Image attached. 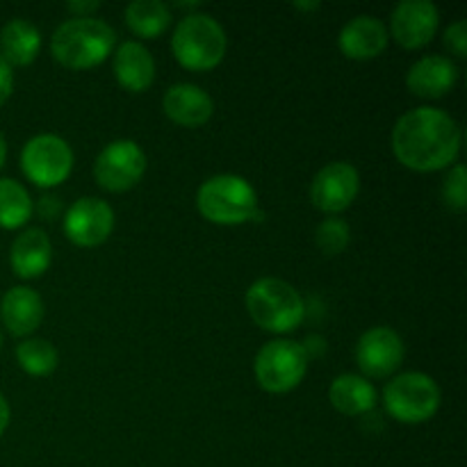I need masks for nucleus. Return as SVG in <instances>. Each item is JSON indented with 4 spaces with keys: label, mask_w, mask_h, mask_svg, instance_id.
<instances>
[{
    "label": "nucleus",
    "mask_w": 467,
    "mask_h": 467,
    "mask_svg": "<svg viewBox=\"0 0 467 467\" xmlns=\"http://www.w3.org/2000/svg\"><path fill=\"white\" fill-rule=\"evenodd\" d=\"M461 128L445 109L415 108L392 128L395 158L413 171H438L459 158Z\"/></svg>",
    "instance_id": "obj_1"
},
{
    "label": "nucleus",
    "mask_w": 467,
    "mask_h": 467,
    "mask_svg": "<svg viewBox=\"0 0 467 467\" xmlns=\"http://www.w3.org/2000/svg\"><path fill=\"white\" fill-rule=\"evenodd\" d=\"M117 32L100 18H68L50 39L53 57L67 68H91L112 55Z\"/></svg>",
    "instance_id": "obj_2"
},
{
    "label": "nucleus",
    "mask_w": 467,
    "mask_h": 467,
    "mask_svg": "<svg viewBox=\"0 0 467 467\" xmlns=\"http://www.w3.org/2000/svg\"><path fill=\"white\" fill-rule=\"evenodd\" d=\"M226 32L210 14H187L178 21L171 36L173 57L192 71L214 68L226 55Z\"/></svg>",
    "instance_id": "obj_3"
},
{
    "label": "nucleus",
    "mask_w": 467,
    "mask_h": 467,
    "mask_svg": "<svg viewBox=\"0 0 467 467\" xmlns=\"http://www.w3.org/2000/svg\"><path fill=\"white\" fill-rule=\"evenodd\" d=\"M246 310L269 333H292L304 322L306 306L299 292L281 278H260L246 290Z\"/></svg>",
    "instance_id": "obj_4"
},
{
    "label": "nucleus",
    "mask_w": 467,
    "mask_h": 467,
    "mask_svg": "<svg viewBox=\"0 0 467 467\" xmlns=\"http://www.w3.org/2000/svg\"><path fill=\"white\" fill-rule=\"evenodd\" d=\"M196 205L208 222L237 226L255 217L258 194L246 178L235 176V173H219L199 187Z\"/></svg>",
    "instance_id": "obj_5"
},
{
    "label": "nucleus",
    "mask_w": 467,
    "mask_h": 467,
    "mask_svg": "<svg viewBox=\"0 0 467 467\" xmlns=\"http://www.w3.org/2000/svg\"><path fill=\"white\" fill-rule=\"evenodd\" d=\"M386 410L401 424H422L441 409V388L429 374H397L383 390Z\"/></svg>",
    "instance_id": "obj_6"
},
{
    "label": "nucleus",
    "mask_w": 467,
    "mask_h": 467,
    "mask_svg": "<svg viewBox=\"0 0 467 467\" xmlns=\"http://www.w3.org/2000/svg\"><path fill=\"white\" fill-rule=\"evenodd\" d=\"M308 369V354L295 340H272L255 356V379L260 388L274 395L290 392L304 381Z\"/></svg>",
    "instance_id": "obj_7"
},
{
    "label": "nucleus",
    "mask_w": 467,
    "mask_h": 467,
    "mask_svg": "<svg viewBox=\"0 0 467 467\" xmlns=\"http://www.w3.org/2000/svg\"><path fill=\"white\" fill-rule=\"evenodd\" d=\"M21 169L35 185H59L67 181L73 169L71 146L57 135L32 137L21 150Z\"/></svg>",
    "instance_id": "obj_8"
},
{
    "label": "nucleus",
    "mask_w": 467,
    "mask_h": 467,
    "mask_svg": "<svg viewBox=\"0 0 467 467\" xmlns=\"http://www.w3.org/2000/svg\"><path fill=\"white\" fill-rule=\"evenodd\" d=\"M146 171V155L132 140H114L96 155L94 176L103 190L126 192L141 181Z\"/></svg>",
    "instance_id": "obj_9"
},
{
    "label": "nucleus",
    "mask_w": 467,
    "mask_h": 467,
    "mask_svg": "<svg viewBox=\"0 0 467 467\" xmlns=\"http://www.w3.org/2000/svg\"><path fill=\"white\" fill-rule=\"evenodd\" d=\"M404 340L390 327L368 328L356 345V363L365 377L386 379L404 363Z\"/></svg>",
    "instance_id": "obj_10"
},
{
    "label": "nucleus",
    "mask_w": 467,
    "mask_h": 467,
    "mask_svg": "<svg viewBox=\"0 0 467 467\" xmlns=\"http://www.w3.org/2000/svg\"><path fill=\"white\" fill-rule=\"evenodd\" d=\"M358 190V169L349 162H331L315 173L313 185H310V201L322 213L336 214L354 203Z\"/></svg>",
    "instance_id": "obj_11"
},
{
    "label": "nucleus",
    "mask_w": 467,
    "mask_h": 467,
    "mask_svg": "<svg viewBox=\"0 0 467 467\" xmlns=\"http://www.w3.org/2000/svg\"><path fill=\"white\" fill-rule=\"evenodd\" d=\"M114 228V210L96 196L78 199L64 217V233L78 246H99L109 237Z\"/></svg>",
    "instance_id": "obj_12"
},
{
    "label": "nucleus",
    "mask_w": 467,
    "mask_h": 467,
    "mask_svg": "<svg viewBox=\"0 0 467 467\" xmlns=\"http://www.w3.org/2000/svg\"><path fill=\"white\" fill-rule=\"evenodd\" d=\"M441 14L431 0H401L390 16V32L404 48H422L433 39Z\"/></svg>",
    "instance_id": "obj_13"
},
{
    "label": "nucleus",
    "mask_w": 467,
    "mask_h": 467,
    "mask_svg": "<svg viewBox=\"0 0 467 467\" xmlns=\"http://www.w3.org/2000/svg\"><path fill=\"white\" fill-rule=\"evenodd\" d=\"M162 108L173 123L185 128L203 126L214 112V103L205 89L192 82L171 85L164 91Z\"/></svg>",
    "instance_id": "obj_14"
},
{
    "label": "nucleus",
    "mask_w": 467,
    "mask_h": 467,
    "mask_svg": "<svg viewBox=\"0 0 467 467\" xmlns=\"http://www.w3.org/2000/svg\"><path fill=\"white\" fill-rule=\"evenodd\" d=\"M388 35L386 26L379 18L369 16V14H360V16L351 18L337 36V46L342 53L349 59H374L386 50Z\"/></svg>",
    "instance_id": "obj_15"
},
{
    "label": "nucleus",
    "mask_w": 467,
    "mask_h": 467,
    "mask_svg": "<svg viewBox=\"0 0 467 467\" xmlns=\"http://www.w3.org/2000/svg\"><path fill=\"white\" fill-rule=\"evenodd\" d=\"M456 80H459V67L450 57L429 55L409 68L406 87L410 94L422 96V99H441L447 91H451Z\"/></svg>",
    "instance_id": "obj_16"
},
{
    "label": "nucleus",
    "mask_w": 467,
    "mask_h": 467,
    "mask_svg": "<svg viewBox=\"0 0 467 467\" xmlns=\"http://www.w3.org/2000/svg\"><path fill=\"white\" fill-rule=\"evenodd\" d=\"M0 317L12 336H30L44 322V299L32 287H12L0 301Z\"/></svg>",
    "instance_id": "obj_17"
},
{
    "label": "nucleus",
    "mask_w": 467,
    "mask_h": 467,
    "mask_svg": "<svg viewBox=\"0 0 467 467\" xmlns=\"http://www.w3.org/2000/svg\"><path fill=\"white\" fill-rule=\"evenodd\" d=\"M53 260V244L41 228H27L9 249V265L21 278H39Z\"/></svg>",
    "instance_id": "obj_18"
},
{
    "label": "nucleus",
    "mask_w": 467,
    "mask_h": 467,
    "mask_svg": "<svg viewBox=\"0 0 467 467\" xmlns=\"http://www.w3.org/2000/svg\"><path fill=\"white\" fill-rule=\"evenodd\" d=\"M114 76L128 91H146L155 80V59L140 41H126L114 55Z\"/></svg>",
    "instance_id": "obj_19"
},
{
    "label": "nucleus",
    "mask_w": 467,
    "mask_h": 467,
    "mask_svg": "<svg viewBox=\"0 0 467 467\" xmlns=\"http://www.w3.org/2000/svg\"><path fill=\"white\" fill-rule=\"evenodd\" d=\"M41 50V35L26 18H12L0 30V57L9 67H27Z\"/></svg>",
    "instance_id": "obj_20"
},
{
    "label": "nucleus",
    "mask_w": 467,
    "mask_h": 467,
    "mask_svg": "<svg viewBox=\"0 0 467 467\" xmlns=\"http://www.w3.org/2000/svg\"><path fill=\"white\" fill-rule=\"evenodd\" d=\"M333 409L342 415H365L377 406V390L372 383L358 374H340L333 379L328 390Z\"/></svg>",
    "instance_id": "obj_21"
},
{
    "label": "nucleus",
    "mask_w": 467,
    "mask_h": 467,
    "mask_svg": "<svg viewBox=\"0 0 467 467\" xmlns=\"http://www.w3.org/2000/svg\"><path fill=\"white\" fill-rule=\"evenodd\" d=\"M126 23L135 35L155 39L171 26V9L162 0H132L126 7Z\"/></svg>",
    "instance_id": "obj_22"
},
{
    "label": "nucleus",
    "mask_w": 467,
    "mask_h": 467,
    "mask_svg": "<svg viewBox=\"0 0 467 467\" xmlns=\"http://www.w3.org/2000/svg\"><path fill=\"white\" fill-rule=\"evenodd\" d=\"M32 214V199L26 187L12 178H0V228H21Z\"/></svg>",
    "instance_id": "obj_23"
},
{
    "label": "nucleus",
    "mask_w": 467,
    "mask_h": 467,
    "mask_svg": "<svg viewBox=\"0 0 467 467\" xmlns=\"http://www.w3.org/2000/svg\"><path fill=\"white\" fill-rule=\"evenodd\" d=\"M16 360L23 372L30 374V377H48L57 368L59 356L48 340L30 337L16 347Z\"/></svg>",
    "instance_id": "obj_24"
},
{
    "label": "nucleus",
    "mask_w": 467,
    "mask_h": 467,
    "mask_svg": "<svg viewBox=\"0 0 467 467\" xmlns=\"http://www.w3.org/2000/svg\"><path fill=\"white\" fill-rule=\"evenodd\" d=\"M351 240V231H349V223L345 219H337V217H328L324 219L322 223L317 226L315 231V244L322 254L327 255H337L349 246Z\"/></svg>",
    "instance_id": "obj_25"
},
{
    "label": "nucleus",
    "mask_w": 467,
    "mask_h": 467,
    "mask_svg": "<svg viewBox=\"0 0 467 467\" xmlns=\"http://www.w3.org/2000/svg\"><path fill=\"white\" fill-rule=\"evenodd\" d=\"M442 199L451 210H459V213L467 208V173L463 164H456L447 173L445 182H442Z\"/></svg>",
    "instance_id": "obj_26"
},
{
    "label": "nucleus",
    "mask_w": 467,
    "mask_h": 467,
    "mask_svg": "<svg viewBox=\"0 0 467 467\" xmlns=\"http://www.w3.org/2000/svg\"><path fill=\"white\" fill-rule=\"evenodd\" d=\"M445 44L456 57H467V21L461 18V21L451 23L445 30Z\"/></svg>",
    "instance_id": "obj_27"
},
{
    "label": "nucleus",
    "mask_w": 467,
    "mask_h": 467,
    "mask_svg": "<svg viewBox=\"0 0 467 467\" xmlns=\"http://www.w3.org/2000/svg\"><path fill=\"white\" fill-rule=\"evenodd\" d=\"M12 89H14L12 67L0 57V105L7 103V99L12 96Z\"/></svg>",
    "instance_id": "obj_28"
},
{
    "label": "nucleus",
    "mask_w": 467,
    "mask_h": 467,
    "mask_svg": "<svg viewBox=\"0 0 467 467\" xmlns=\"http://www.w3.org/2000/svg\"><path fill=\"white\" fill-rule=\"evenodd\" d=\"M99 7V0H73V3H67V9L76 14V18H89Z\"/></svg>",
    "instance_id": "obj_29"
},
{
    "label": "nucleus",
    "mask_w": 467,
    "mask_h": 467,
    "mask_svg": "<svg viewBox=\"0 0 467 467\" xmlns=\"http://www.w3.org/2000/svg\"><path fill=\"white\" fill-rule=\"evenodd\" d=\"M57 210H59L57 196H44V199L39 201V213L44 214V217L53 219L55 214H57Z\"/></svg>",
    "instance_id": "obj_30"
},
{
    "label": "nucleus",
    "mask_w": 467,
    "mask_h": 467,
    "mask_svg": "<svg viewBox=\"0 0 467 467\" xmlns=\"http://www.w3.org/2000/svg\"><path fill=\"white\" fill-rule=\"evenodd\" d=\"M9 418H12V410H9V404L7 400L3 397V392H0V436L5 433V429H7L9 424Z\"/></svg>",
    "instance_id": "obj_31"
},
{
    "label": "nucleus",
    "mask_w": 467,
    "mask_h": 467,
    "mask_svg": "<svg viewBox=\"0 0 467 467\" xmlns=\"http://www.w3.org/2000/svg\"><path fill=\"white\" fill-rule=\"evenodd\" d=\"M5 160H7V141H5V135L0 132V169H3Z\"/></svg>",
    "instance_id": "obj_32"
},
{
    "label": "nucleus",
    "mask_w": 467,
    "mask_h": 467,
    "mask_svg": "<svg viewBox=\"0 0 467 467\" xmlns=\"http://www.w3.org/2000/svg\"><path fill=\"white\" fill-rule=\"evenodd\" d=\"M295 7L301 12H310V9H319V3H295Z\"/></svg>",
    "instance_id": "obj_33"
},
{
    "label": "nucleus",
    "mask_w": 467,
    "mask_h": 467,
    "mask_svg": "<svg viewBox=\"0 0 467 467\" xmlns=\"http://www.w3.org/2000/svg\"><path fill=\"white\" fill-rule=\"evenodd\" d=\"M199 5H201V3H196V0H194V3H176V7H185V9H196V7H199Z\"/></svg>",
    "instance_id": "obj_34"
},
{
    "label": "nucleus",
    "mask_w": 467,
    "mask_h": 467,
    "mask_svg": "<svg viewBox=\"0 0 467 467\" xmlns=\"http://www.w3.org/2000/svg\"><path fill=\"white\" fill-rule=\"evenodd\" d=\"M0 347H3V333H0Z\"/></svg>",
    "instance_id": "obj_35"
}]
</instances>
